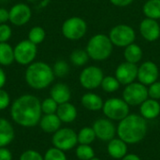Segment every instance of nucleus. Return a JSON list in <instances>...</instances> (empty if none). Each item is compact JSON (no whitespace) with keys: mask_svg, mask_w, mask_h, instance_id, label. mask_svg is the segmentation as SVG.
I'll use <instances>...</instances> for the list:
<instances>
[{"mask_svg":"<svg viewBox=\"0 0 160 160\" xmlns=\"http://www.w3.org/2000/svg\"><path fill=\"white\" fill-rule=\"evenodd\" d=\"M87 31L85 21L80 17H71L66 20L62 25L63 36L69 40H78L84 37Z\"/></svg>","mask_w":160,"mask_h":160,"instance_id":"nucleus-7","label":"nucleus"},{"mask_svg":"<svg viewBox=\"0 0 160 160\" xmlns=\"http://www.w3.org/2000/svg\"><path fill=\"white\" fill-rule=\"evenodd\" d=\"M142 11L146 18L154 20L160 19V0H148L144 4Z\"/></svg>","mask_w":160,"mask_h":160,"instance_id":"nucleus-26","label":"nucleus"},{"mask_svg":"<svg viewBox=\"0 0 160 160\" xmlns=\"http://www.w3.org/2000/svg\"><path fill=\"white\" fill-rule=\"evenodd\" d=\"M140 32L147 41H156L160 37V26L157 20L145 18L140 24Z\"/></svg>","mask_w":160,"mask_h":160,"instance_id":"nucleus-16","label":"nucleus"},{"mask_svg":"<svg viewBox=\"0 0 160 160\" xmlns=\"http://www.w3.org/2000/svg\"><path fill=\"white\" fill-rule=\"evenodd\" d=\"M70 61L71 63L76 66V67H82V66H84L87 62H88V59L90 58L86 50H81V49H77V50H74L70 56Z\"/></svg>","mask_w":160,"mask_h":160,"instance_id":"nucleus-28","label":"nucleus"},{"mask_svg":"<svg viewBox=\"0 0 160 160\" xmlns=\"http://www.w3.org/2000/svg\"><path fill=\"white\" fill-rule=\"evenodd\" d=\"M148 98V89L146 88V85L141 82L129 83L123 91V99L129 106L141 105Z\"/></svg>","mask_w":160,"mask_h":160,"instance_id":"nucleus-9","label":"nucleus"},{"mask_svg":"<svg viewBox=\"0 0 160 160\" xmlns=\"http://www.w3.org/2000/svg\"><path fill=\"white\" fill-rule=\"evenodd\" d=\"M140 108L141 115L145 120H153L159 116L160 103L152 98H147L143 103H142Z\"/></svg>","mask_w":160,"mask_h":160,"instance_id":"nucleus-17","label":"nucleus"},{"mask_svg":"<svg viewBox=\"0 0 160 160\" xmlns=\"http://www.w3.org/2000/svg\"><path fill=\"white\" fill-rule=\"evenodd\" d=\"M113 44L110 38L104 34L93 36L86 46V52L90 58L95 61H103L110 57L112 52Z\"/></svg>","mask_w":160,"mask_h":160,"instance_id":"nucleus-4","label":"nucleus"},{"mask_svg":"<svg viewBox=\"0 0 160 160\" xmlns=\"http://www.w3.org/2000/svg\"><path fill=\"white\" fill-rule=\"evenodd\" d=\"M103 113L112 121H121L129 114V105L123 99L112 98L103 104Z\"/></svg>","mask_w":160,"mask_h":160,"instance_id":"nucleus-5","label":"nucleus"},{"mask_svg":"<svg viewBox=\"0 0 160 160\" xmlns=\"http://www.w3.org/2000/svg\"><path fill=\"white\" fill-rule=\"evenodd\" d=\"M9 11V22L16 25V26H22L26 24L32 16L31 8L28 5L24 3H18L15 4L10 8Z\"/></svg>","mask_w":160,"mask_h":160,"instance_id":"nucleus-13","label":"nucleus"},{"mask_svg":"<svg viewBox=\"0 0 160 160\" xmlns=\"http://www.w3.org/2000/svg\"><path fill=\"white\" fill-rule=\"evenodd\" d=\"M121 160H142L135 154H127Z\"/></svg>","mask_w":160,"mask_h":160,"instance_id":"nucleus-43","label":"nucleus"},{"mask_svg":"<svg viewBox=\"0 0 160 160\" xmlns=\"http://www.w3.org/2000/svg\"><path fill=\"white\" fill-rule=\"evenodd\" d=\"M61 120L56 115V113L52 114H44L41 116L39 120V127L45 133H54L59 128H61Z\"/></svg>","mask_w":160,"mask_h":160,"instance_id":"nucleus-20","label":"nucleus"},{"mask_svg":"<svg viewBox=\"0 0 160 160\" xmlns=\"http://www.w3.org/2000/svg\"><path fill=\"white\" fill-rule=\"evenodd\" d=\"M15 61L14 49L8 43H0V66H9Z\"/></svg>","mask_w":160,"mask_h":160,"instance_id":"nucleus-25","label":"nucleus"},{"mask_svg":"<svg viewBox=\"0 0 160 160\" xmlns=\"http://www.w3.org/2000/svg\"><path fill=\"white\" fill-rule=\"evenodd\" d=\"M10 116L14 123L21 127H36L42 116L41 102L36 96L22 95L11 104Z\"/></svg>","mask_w":160,"mask_h":160,"instance_id":"nucleus-1","label":"nucleus"},{"mask_svg":"<svg viewBox=\"0 0 160 160\" xmlns=\"http://www.w3.org/2000/svg\"><path fill=\"white\" fill-rule=\"evenodd\" d=\"M58 108V104L56 101H54L51 97L45 98L42 102H41V111L42 113L44 114H52V113H56Z\"/></svg>","mask_w":160,"mask_h":160,"instance_id":"nucleus-33","label":"nucleus"},{"mask_svg":"<svg viewBox=\"0 0 160 160\" xmlns=\"http://www.w3.org/2000/svg\"><path fill=\"white\" fill-rule=\"evenodd\" d=\"M7 82V75L4 71V69L0 67V89L4 87V85Z\"/></svg>","mask_w":160,"mask_h":160,"instance_id":"nucleus-42","label":"nucleus"},{"mask_svg":"<svg viewBox=\"0 0 160 160\" xmlns=\"http://www.w3.org/2000/svg\"><path fill=\"white\" fill-rule=\"evenodd\" d=\"M37 45L32 43L29 39L22 40L14 47L15 62L22 66H28L32 64L37 57Z\"/></svg>","mask_w":160,"mask_h":160,"instance_id":"nucleus-8","label":"nucleus"},{"mask_svg":"<svg viewBox=\"0 0 160 160\" xmlns=\"http://www.w3.org/2000/svg\"><path fill=\"white\" fill-rule=\"evenodd\" d=\"M82 104L88 111L98 112L103 108V100L102 98L94 93H86L82 97Z\"/></svg>","mask_w":160,"mask_h":160,"instance_id":"nucleus-23","label":"nucleus"},{"mask_svg":"<svg viewBox=\"0 0 160 160\" xmlns=\"http://www.w3.org/2000/svg\"><path fill=\"white\" fill-rule=\"evenodd\" d=\"M97 139L96 133L93 128H82L78 133V143L80 144H91Z\"/></svg>","mask_w":160,"mask_h":160,"instance_id":"nucleus-27","label":"nucleus"},{"mask_svg":"<svg viewBox=\"0 0 160 160\" xmlns=\"http://www.w3.org/2000/svg\"><path fill=\"white\" fill-rule=\"evenodd\" d=\"M9 21V11L4 8H0V24Z\"/></svg>","mask_w":160,"mask_h":160,"instance_id":"nucleus-40","label":"nucleus"},{"mask_svg":"<svg viewBox=\"0 0 160 160\" xmlns=\"http://www.w3.org/2000/svg\"><path fill=\"white\" fill-rule=\"evenodd\" d=\"M116 7H127L130 5L134 0H110Z\"/></svg>","mask_w":160,"mask_h":160,"instance_id":"nucleus-41","label":"nucleus"},{"mask_svg":"<svg viewBox=\"0 0 160 160\" xmlns=\"http://www.w3.org/2000/svg\"><path fill=\"white\" fill-rule=\"evenodd\" d=\"M12 36V30L7 23L0 24V43L8 42Z\"/></svg>","mask_w":160,"mask_h":160,"instance_id":"nucleus-35","label":"nucleus"},{"mask_svg":"<svg viewBox=\"0 0 160 160\" xmlns=\"http://www.w3.org/2000/svg\"><path fill=\"white\" fill-rule=\"evenodd\" d=\"M93 129L97 138L102 142H109L111 140L114 139L117 134V128H115L112 121L108 118H100L95 121Z\"/></svg>","mask_w":160,"mask_h":160,"instance_id":"nucleus-12","label":"nucleus"},{"mask_svg":"<svg viewBox=\"0 0 160 160\" xmlns=\"http://www.w3.org/2000/svg\"><path fill=\"white\" fill-rule=\"evenodd\" d=\"M107 151L110 157L114 159H122L128 154V143L120 138L111 140L107 146Z\"/></svg>","mask_w":160,"mask_h":160,"instance_id":"nucleus-19","label":"nucleus"},{"mask_svg":"<svg viewBox=\"0 0 160 160\" xmlns=\"http://www.w3.org/2000/svg\"><path fill=\"white\" fill-rule=\"evenodd\" d=\"M51 98L57 102L58 105L68 102L71 98V91L69 87L65 83H56L54 84L50 91Z\"/></svg>","mask_w":160,"mask_h":160,"instance_id":"nucleus-18","label":"nucleus"},{"mask_svg":"<svg viewBox=\"0 0 160 160\" xmlns=\"http://www.w3.org/2000/svg\"><path fill=\"white\" fill-rule=\"evenodd\" d=\"M138 67L136 64L129 62H124L120 64L115 70V78L118 80L120 84L128 85L134 82L138 78Z\"/></svg>","mask_w":160,"mask_h":160,"instance_id":"nucleus-14","label":"nucleus"},{"mask_svg":"<svg viewBox=\"0 0 160 160\" xmlns=\"http://www.w3.org/2000/svg\"><path fill=\"white\" fill-rule=\"evenodd\" d=\"M76 157L80 160H90L95 158V151L89 144H79L76 148Z\"/></svg>","mask_w":160,"mask_h":160,"instance_id":"nucleus-31","label":"nucleus"},{"mask_svg":"<svg viewBox=\"0 0 160 160\" xmlns=\"http://www.w3.org/2000/svg\"><path fill=\"white\" fill-rule=\"evenodd\" d=\"M90 160H101V159H99V158H93L92 159H90Z\"/></svg>","mask_w":160,"mask_h":160,"instance_id":"nucleus-44","label":"nucleus"},{"mask_svg":"<svg viewBox=\"0 0 160 160\" xmlns=\"http://www.w3.org/2000/svg\"><path fill=\"white\" fill-rule=\"evenodd\" d=\"M56 115L59 117L62 123H72L76 120L78 112L73 104L66 102L58 105Z\"/></svg>","mask_w":160,"mask_h":160,"instance_id":"nucleus-21","label":"nucleus"},{"mask_svg":"<svg viewBox=\"0 0 160 160\" xmlns=\"http://www.w3.org/2000/svg\"><path fill=\"white\" fill-rule=\"evenodd\" d=\"M45 37L46 32L41 26H34L30 29L28 33V39L36 45L40 44L45 39Z\"/></svg>","mask_w":160,"mask_h":160,"instance_id":"nucleus-29","label":"nucleus"},{"mask_svg":"<svg viewBox=\"0 0 160 160\" xmlns=\"http://www.w3.org/2000/svg\"><path fill=\"white\" fill-rule=\"evenodd\" d=\"M10 104V97L3 88L0 89V111L6 110Z\"/></svg>","mask_w":160,"mask_h":160,"instance_id":"nucleus-38","label":"nucleus"},{"mask_svg":"<svg viewBox=\"0 0 160 160\" xmlns=\"http://www.w3.org/2000/svg\"><path fill=\"white\" fill-rule=\"evenodd\" d=\"M19 160H44V158L36 150H26L20 156Z\"/></svg>","mask_w":160,"mask_h":160,"instance_id":"nucleus-36","label":"nucleus"},{"mask_svg":"<svg viewBox=\"0 0 160 160\" xmlns=\"http://www.w3.org/2000/svg\"><path fill=\"white\" fill-rule=\"evenodd\" d=\"M52 71H53L54 76L59 77V78H64L69 72V66L68 65L66 61L58 60L54 63L52 67Z\"/></svg>","mask_w":160,"mask_h":160,"instance_id":"nucleus-32","label":"nucleus"},{"mask_svg":"<svg viewBox=\"0 0 160 160\" xmlns=\"http://www.w3.org/2000/svg\"><path fill=\"white\" fill-rule=\"evenodd\" d=\"M104 78L103 71L95 66H90L85 68L80 74V83L81 85L88 90H93L101 85L102 80Z\"/></svg>","mask_w":160,"mask_h":160,"instance_id":"nucleus-11","label":"nucleus"},{"mask_svg":"<svg viewBox=\"0 0 160 160\" xmlns=\"http://www.w3.org/2000/svg\"><path fill=\"white\" fill-rule=\"evenodd\" d=\"M124 56L127 62L137 64L142 58V50L139 45L135 43H131L130 45L126 47L124 52Z\"/></svg>","mask_w":160,"mask_h":160,"instance_id":"nucleus-24","label":"nucleus"},{"mask_svg":"<svg viewBox=\"0 0 160 160\" xmlns=\"http://www.w3.org/2000/svg\"><path fill=\"white\" fill-rule=\"evenodd\" d=\"M102 89L107 92V93H113L115 91H117L120 88V82H118V80L115 78V76H107L104 77L101 82Z\"/></svg>","mask_w":160,"mask_h":160,"instance_id":"nucleus-30","label":"nucleus"},{"mask_svg":"<svg viewBox=\"0 0 160 160\" xmlns=\"http://www.w3.org/2000/svg\"><path fill=\"white\" fill-rule=\"evenodd\" d=\"M0 160H12V154L7 147H0Z\"/></svg>","mask_w":160,"mask_h":160,"instance_id":"nucleus-39","label":"nucleus"},{"mask_svg":"<svg viewBox=\"0 0 160 160\" xmlns=\"http://www.w3.org/2000/svg\"><path fill=\"white\" fill-rule=\"evenodd\" d=\"M109 38L116 47H127L134 42L136 34L132 27L127 24H118L111 31Z\"/></svg>","mask_w":160,"mask_h":160,"instance_id":"nucleus-10","label":"nucleus"},{"mask_svg":"<svg viewBox=\"0 0 160 160\" xmlns=\"http://www.w3.org/2000/svg\"><path fill=\"white\" fill-rule=\"evenodd\" d=\"M43 158L44 160H68L65 152L55 147L48 149Z\"/></svg>","mask_w":160,"mask_h":160,"instance_id":"nucleus-34","label":"nucleus"},{"mask_svg":"<svg viewBox=\"0 0 160 160\" xmlns=\"http://www.w3.org/2000/svg\"><path fill=\"white\" fill-rule=\"evenodd\" d=\"M15 138L13 126L5 118H0V147H7Z\"/></svg>","mask_w":160,"mask_h":160,"instance_id":"nucleus-22","label":"nucleus"},{"mask_svg":"<svg viewBox=\"0 0 160 160\" xmlns=\"http://www.w3.org/2000/svg\"><path fill=\"white\" fill-rule=\"evenodd\" d=\"M159 70L158 66L152 61H146L142 64L138 68L139 82L144 85H150L158 81Z\"/></svg>","mask_w":160,"mask_h":160,"instance_id":"nucleus-15","label":"nucleus"},{"mask_svg":"<svg viewBox=\"0 0 160 160\" xmlns=\"http://www.w3.org/2000/svg\"><path fill=\"white\" fill-rule=\"evenodd\" d=\"M148 96L152 99H160V82H155L148 88Z\"/></svg>","mask_w":160,"mask_h":160,"instance_id":"nucleus-37","label":"nucleus"},{"mask_svg":"<svg viewBox=\"0 0 160 160\" xmlns=\"http://www.w3.org/2000/svg\"><path fill=\"white\" fill-rule=\"evenodd\" d=\"M147 133L146 120L138 114H128L121 120L117 127V135L128 144H135L142 142Z\"/></svg>","mask_w":160,"mask_h":160,"instance_id":"nucleus-2","label":"nucleus"},{"mask_svg":"<svg viewBox=\"0 0 160 160\" xmlns=\"http://www.w3.org/2000/svg\"><path fill=\"white\" fill-rule=\"evenodd\" d=\"M52 142L53 147L62 151H69L78 143V134L69 128H59L53 133Z\"/></svg>","mask_w":160,"mask_h":160,"instance_id":"nucleus-6","label":"nucleus"},{"mask_svg":"<svg viewBox=\"0 0 160 160\" xmlns=\"http://www.w3.org/2000/svg\"><path fill=\"white\" fill-rule=\"evenodd\" d=\"M24 79L26 83L33 89L42 90L47 88L54 80L52 68L44 62H33L28 65Z\"/></svg>","mask_w":160,"mask_h":160,"instance_id":"nucleus-3","label":"nucleus"}]
</instances>
